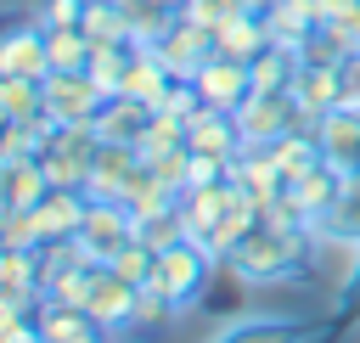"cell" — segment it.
I'll return each instance as SVG.
<instances>
[{
  "instance_id": "1",
  "label": "cell",
  "mask_w": 360,
  "mask_h": 343,
  "mask_svg": "<svg viewBox=\"0 0 360 343\" xmlns=\"http://www.w3.org/2000/svg\"><path fill=\"white\" fill-rule=\"evenodd\" d=\"M231 276H242L248 287H270V281H298L315 270V231H281V225H253L236 247H231Z\"/></svg>"
},
{
  "instance_id": "2",
  "label": "cell",
  "mask_w": 360,
  "mask_h": 343,
  "mask_svg": "<svg viewBox=\"0 0 360 343\" xmlns=\"http://www.w3.org/2000/svg\"><path fill=\"white\" fill-rule=\"evenodd\" d=\"M214 270H219V259L202 247V242H174V247H163L158 253V270H152V287L158 292H169L174 304H180V315L186 309H197L202 304V292H208V281H214Z\"/></svg>"
},
{
  "instance_id": "3",
  "label": "cell",
  "mask_w": 360,
  "mask_h": 343,
  "mask_svg": "<svg viewBox=\"0 0 360 343\" xmlns=\"http://www.w3.org/2000/svg\"><path fill=\"white\" fill-rule=\"evenodd\" d=\"M298 118H304V107H298V96L287 90V96H248L242 107H236V124H242V141L248 146H276L287 129H298Z\"/></svg>"
},
{
  "instance_id": "4",
  "label": "cell",
  "mask_w": 360,
  "mask_h": 343,
  "mask_svg": "<svg viewBox=\"0 0 360 343\" xmlns=\"http://www.w3.org/2000/svg\"><path fill=\"white\" fill-rule=\"evenodd\" d=\"M158 56L169 62V73H174V79H197V67L219 56V39H214V28H208V22H191V17L180 11V17L169 22V34L158 39Z\"/></svg>"
},
{
  "instance_id": "5",
  "label": "cell",
  "mask_w": 360,
  "mask_h": 343,
  "mask_svg": "<svg viewBox=\"0 0 360 343\" xmlns=\"http://www.w3.org/2000/svg\"><path fill=\"white\" fill-rule=\"evenodd\" d=\"M45 107L62 124H96V112L107 107V96L96 90V79L84 67H56V73H45Z\"/></svg>"
},
{
  "instance_id": "6",
  "label": "cell",
  "mask_w": 360,
  "mask_h": 343,
  "mask_svg": "<svg viewBox=\"0 0 360 343\" xmlns=\"http://www.w3.org/2000/svg\"><path fill=\"white\" fill-rule=\"evenodd\" d=\"M79 242H84V247H90L101 264H112V253H118L124 242H135V214H129V202H107V197H90Z\"/></svg>"
},
{
  "instance_id": "7",
  "label": "cell",
  "mask_w": 360,
  "mask_h": 343,
  "mask_svg": "<svg viewBox=\"0 0 360 343\" xmlns=\"http://www.w3.org/2000/svg\"><path fill=\"white\" fill-rule=\"evenodd\" d=\"M197 96H202V107H219V112H236L248 96H253V73H248V62H236V56H214V62H202L197 67Z\"/></svg>"
},
{
  "instance_id": "8",
  "label": "cell",
  "mask_w": 360,
  "mask_h": 343,
  "mask_svg": "<svg viewBox=\"0 0 360 343\" xmlns=\"http://www.w3.org/2000/svg\"><path fill=\"white\" fill-rule=\"evenodd\" d=\"M84 208H90V197H84L79 186H51V191L28 208L39 247H45V242H62V236H79V231H84Z\"/></svg>"
},
{
  "instance_id": "9",
  "label": "cell",
  "mask_w": 360,
  "mask_h": 343,
  "mask_svg": "<svg viewBox=\"0 0 360 343\" xmlns=\"http://www.w3.org/2000/svg\"><path fill=\"white\" fill-rule=\"evenodd\" d=\"M141 169V152L135 146H118V141H101L96 157H90V174H84V197H107V202H124L129 180Z\"/></svg>"
},
{
  "instance_id": "10",
  "label": "cell",
  "mask_w": 360,
  "mask_h": 343,
  "mask_svg": "<svg viewBox=\"0 0 360 343\" xmlns=\"http://www.w3.org/2000/svg\"><path fill=\"white\" fill-rule=\"evenodd\" d=\"M135 281H124L112 264H101L96 270V287H90V321L101 326V332H129V321H135Z\"/></svg>"
},
{
  "instance_id": "11",
  "label": "cell",
  "mask_w": 360,
  "mask_h": 343,
  "mask_svg": "<svg viewBox=\"0 0 360 343\" xmlns=\"http://www.w3.org/2000/svg\"><path fill=\"white\" fill-rule=\"evenodd\" d=\"M0 73H28L45 79L51 73V51H45V28L39 22H11L0 39Z\"/></svg>"
},
{
  "instance_id": "12",
  "label": "cell",
  "mask_w": 360,
  "mask_h": 343,
  "mask_svg": "<svg viewBox=\"0 0 360 343\" xmlns=\"http://www.w3.org/2000/svg\"><path fill=\"white\" fill-rule=\"evenodd\" d=\"M292 191L304 197V208L315 214V231H321V225L332 219V208L343 202V191H349V169H338L332 157H321L304 180H292Z\"/></svg>"
},
{
  "instance_id": "13",
  "label": "cell",
  "mask_w": 360,
  "mask_h": 343,
  "mask_svg": "<svg viewBox=\"0 0 360 343\" xmlns=\"http://www.w3.org/2000/svg\"><path fill=\"white\" fill-rule=\"evenodd\" d=\"M225 202H231V180L186 186V191H180V225H186V236L208 247V231H214V219L225 214Z\"/></svg>"
},
{
  "instance_id": "14",
  "label": "cell",
  "mask_w": 360,
  "mask_h": 343,
  "mask_svg": "<svg viewBox=\"0 0 360 343\" xmlns=\"http://www.w3.org/2000/svg\"><path fill=\"white\" fill-rule=\"evenodd\" d=\"M253 225H259V197H253V191H242V186L231 180V202H225V214H219V219H214V231H208V253L225 264V259H231V247H236Z\"/></svg>"
},
{
  "instance_id": "15",
  "label": "cell",
  "mask_w": 360,
  "mask_h": 343,
  "mask_svg": "<svg viewBox=\"0 0 360 343\" xmlns=\"http://www.w3.org/2000/svg\"><path fill=\"white\" fill-rule=\"evenodd\" d=\"M321 152L338 163V169H349V174H360V107H332V112H321Z\"/></svg>"
},
{
  "instance_id": "16",
  "label": "cell",
  "mask_w": 360,
  "mask_h": 343,
  "mask_svg": "<svg viewBox=\"0 0 360 343\" xmlns=\"http://www.w3.org/2000/svg\"><path fill=\"white\" fill-rule=\"evenodd\" d=\"M292 96H298L304 112H332V107H343V67H332V62H304L298 79H292Z\"/></svg>"
},
{
  "instance_id": "17",
  "label": "cell",
  "mask_w": 360,
  "mask_h": 343,
  "mask_svg": "<svg viewBox=\"0 0 360 343\" xmlns=\"http://www.w3.org/2000/svg\"><path fill=\"white\" fill-rule=\"evenodd\" d=\"M152 124V107L135 101V96H107V107L96 112V135L101 141H118V146H135Z\"/></svg>"
},
{
  "instance_id": "18",
  "label": "cell",
  "mask_w": 360,
  "mask_h": 343,
  "mask_svg": "<svg viewBox=\"0 0 360 343\" xmlns=\"http://www.w3.org/2000/svg\"><path fill=\"white\" fill-rule=\"evenodd\" d=\"M231 180H236L242 191H253L259 202H264V197H276V191L287 186V174H281V163H276V152H270V146H242V152L231 157Z\"/></svg>"
},
{
  "instance_id": "19",
  "label": "cell",
  "mask_w": 360,
  "mask_h": 343,
  "mask_svg": "<svg viewBox=\"0 0 360 343\" xmlns=\"http://www.w3.org/2000/svg\"><path fill=\"white\" fill-rule=\"evenodd\" d=\"M208 343H309V326L287 321V315H248V321L214 332Z\"/></svg>"
},
{
  "instance_id": "20",
  "label": "cell",
  "mask_w": 360,
  "mask_h": 343,
  "mask_svg": "<svg viewBox=\"0 0 360 343\" xmlns=\"http://www.w3.org/2000/svg\"><path fill=\"white\" fill-rule=\"evenodd\" d=\"M45 191H51V174H45L39 157L0 163V208H34Z\"/></svg>"
},
{
  "instance_id": "21",
  "label": "cell",
  "mask_w": 360,
  "mask_h": 343,
  "mask_svg": "<svg viewBox=\"0 0 360 343\" xmlns=\"http://www.w3.org/2000/svg\"><path fill=\"white\" fill-rule=\"evenodd\" d=\"M174 84V73H169V62L158 56V45H135V56H129V73H124V90L118 96H135V101H158L163 90Z\"/></svg>"
},
{
  "instance_id": "22",
  "label": "cell",
  "mask_w": 360,
  "mask_h": 343,
  "mask_svg": "<svg viewBox=\"0 0 360 343\" xmlns=\"http://www.w3.org/2000/svg\"><path fill=\"white\" fill-rule=\"evenodd\" d=\"M214 39H219V51H225V56L253 62V56L270 45V22H264V17H253V11H231V17L214 28Z\"/></svg>"
},
{
  "instance_id": "23",
  "label": "cell",
  "mask_w": 360,
  "mask_h": 343,
  "mask_svg": "<svg viewBox=\"0 0 360 343\" xmlns=\"http://www.w3.org/2000/svg\"><path fill=\"white\" fill-rule=\"evenodd\" d=\"M298 67H304V62H298V51H287V45H264V51L248 62L259 96H287L292 79H298Z\"/></svg>"
},
{
  "instance_id": "24",
  "label": "cell",
  "mask_w": 360,
  "mask_h": 343,
  "mask_svg": "<svg viewBox=\"0 0 360 343\" xmlns=\"http://www.w3.org/2000/svg\"><path fill=\"white\" fill-rule=\"evenodd\" d=\"M34 321H39L45 343H79V337L96 326V321H90V309H79V304H62V298H39Z\"/></svg>"
},
{
  "instance_id": "25",
  "label": "cell",
  "mask_w": 360,
  "mask_h": 343,
  "mask_svg": "<svg viewBox=\"0 0 360 343\" xmlns=\"http://www.w3.org/2000/svg\"><path fill=\"white\" fill-rule=\"evenodd\" d=\"M96 45H135V22L118 0H90L84 6V22H79Z\"/></svg>"
},
{
  "instance_id": "26",
  "label": "cell",
  "mask_w": 360,
  "mask_h": 343,
  "mask_svg": "<svg viewBox=\"0 0 360 343\" xmlns=\"http://www.w3.org/2000/svg\"><path fill=\"white\" fill-rule=\"evenodd\" d=\"M270 152H276V163H281L287 186H292V180H304V174H309V169H315V163L326 157V152H321V135H315V129H287V135H281V141H276Z\"/></svg>"
},
{
  "instance_id": "27",
  "label": "cell",
  "mask_w": 360,
  "mask_h": 343,
  "mask_svg": "<svg viewBox=\"0 0 360 343\" xmlns=\"http://www.w3.org/2000/svg\"><path fill=\"white\" fill-rule=\"evenodd\" d=\"M0 292H28L34 304L45 298V287H39V247H0Z\"/></svg>"
},
{
  "instance_id": "28",
  "label": "cell",
  "mask_w": 360,
  "mask_h": 343,
  "mask_svg": "<svg viewBox=\"0 0 360 343\" xmlns=\"http://www.w3.org/2000/svg\"><path fill=\"white\" fill-rule=\"evenodd\" d=\"M39 107H45V79L0 73V124H6V118H34Z\"/></svg>"
},
{
  "instance_id": "29",
  "label": "cell",
  "mask_w": 360,
  "mask_h": 343,
  "mask_svg": "<svg viewBox=\"0 0 360 343\" xmlns=\"http://www.w3.org/2000/svg\"><path fill=\"white\" fill-rule=\"evenodd\" d=\"M45 51H51V73L56 67H90L96 56V39L73 22V28H45Z\"/></svg>"
},
{
  "instance_id": "30",
  "label": "cell",
  "mask_w": 360,
  "mask_h": 343,
  "mask_svg": "<svg viewBox=\"0 0 360 343\" xmlns=\"http://www.w3.org/2000/svg\"><path fill=\"white\" fill-rule=\"evenodd\" d=\"M124 202H129V214H135V219H146V214L174 208V202H180V191H169V186L141 163V169H135V180H129V191H124Z\"/></svg>"
},
{
  "instance_id": "31",
  "label": "cell",
  "mask_w": 360,
  "mask_h": 343,
  "mask_svg": "<svg viewBox=\"0 0 360 343\" xmlns=\"http://www.w3.org/2000/svg\"><path fill=\"white\" fill-rule=\"evenodd\" d=\"M129 56H135V45H96V56H90V79H96V90L101 96H118L124 90V73H129Z\"/></svg>"
},
{
  "instance_id": "32",
  "label": "cell",
  "mask_w": 360,
  "mask_h": 343,
  "mask_svg": "<svg viewBox=\"0 0 360 343\" xmlns=\"http://www.w3.org/2000/svg\"><path fill=\"white\" fill-rule=\"evenodd\" d=\"M169 321H180V304L146 281V287L135 292V321H129V332H163Z\"/></svg>"
},
{
  "instance_id": "33",
  "label": "cell",
  "mask_w": 360,
  "mask_h": 343,
  "mask_svg": "<svg viewBox=\"0 0 360 343\" xmlns=\"http://www.w3.org/2000/svg\"><path fill=\"white\" fill-rule=\"evenodd\" d=\"M135 242H146V247H174V242H186V225H180V202L174 208H163V214H146V219H135Z\"/></svg>"
},
{
  "instance_id": "34",
  "label": "cell",
  "mask_w": 360,
  "mask_h": 343,
  "mask_svg": "<svg viewBox=\"0 0 360 343\" xmlns=\"http://www.w3.org/2000/svg\"><path fill=\"white\" fill-rule=\"evenodd\" d=\"M169 191H186L191 186V146H169V152H152V157H141Z\"/></svg>"
},
{
  "instance_id": "35",
  "label": "cell",
  "mask_w": 360,
  "mask_h": 343,
  "mask_svg": "<svg viewBox=\"0 0 360 343\" xmlns=\"http://www.w3.org/2000/svg\"><path fill=\"white\" fill-rule=\"evenodd\" d=\"M169 146H191V141H186V118H163V112H152V124H146V135L135 141V152L152 157V152H169Z\"/></svg>"
},
{
  "instance_id": "36",
  "label": "cell",
  "mask_w": 360,
  "mask_h": 343,
  "mask_svg": "<svg viewBox=\"0 0 360 343\" xmlns=\"http://www.w3.org/2000/svg\"><path fill=\"white\" fill-rule=\"evenodd\" d=\"M152 112H163V118H186V124H191V118L202 112V96H197V84H191V79H174V84L152 101Z\"/></svg>"
},
{
  "instance_id": "37",
  "label": "cell",
  "mask_w": 360,
  "mask_h": 343,
  "mask_svg": "<svg viewBox=\"0 0 360 343\" xmlns=\"http://www.w3.org/2000/svg\"><path fill=\"white\" fill-rule=\"evenodd\" d=\"M0 247H39L28 208H0Z\"/></svg>"
},
{
  "instance_id": "38",
  "label": "cell",
  "mask_w": 360,
  "mask_h": 343,
  "mask_svg": "<svg viewBox=\"0 0 360 343\" xmlns=\"http://www.w3.org/2000/svg\"><path fill=\"white\" fill-rule=\"evenodd\" d=\"M321 231H343V236H360V174H349V191H343V202L332 208V219H326Z\"/></svg>"
},
{
  "instance_id": "39",
  "label": "cell",
  "mask_w": 360,
  "mask_h": 343,
  "mask_svg": "<svg viewBox=\"0 0 360 343\" xmlns=\"http://www.w3.org/2000/svg\"><path fill=\"white\" fill-rule=\"evenodd\" d=\"M84 6L90 0H45L34 17H39V28H73V22H84Z\"/></svg>"
},
{
  "instance_id": "40",
  "label": "cell",
  "mask_w": 360,
  "mask_h": 343,
  "mask_svg": "<svg viewBox=\"0 0 360 343\" xmlns=\"http://www.w3.org/2000/svg\"><path fill=\"white\" fill-rule=\"evenodd\" d=\"M180 11H186L191 22H208V28H219V22H225L231 11H242V6H236V0H186Z\"/></svg>"
},
{
  "instance_id": "41",
  "label": "cell",
  "mask_w": 360,
  "mask_h": 343,
  "mask_svg": "<svg viewBox=\"0 0 360 343\" xmlns=\"http://www.w3.org/2000/svg\"><path fill=\"white\" fill-rule=\"evenodd\" d=\"M236 6H242V11H253V17H264V11L276 6V0H236Z\"/></svg>"
},
{
  "instance_id": "42",
  "label": "cell",
  "mask_w": 360,
  "mask_h": 343,
  "mask_svg": "<svg viewBox=\"0 0 360 343\" xmlns=\"http://www.w3.org/2000/svg\"><path fill=\"white\" fill-rule=\"evenodd\" d=\"M79 343H112V332H101V326H90V332H84Z\"/></svg>"
},
{
  "instance_id": "43",
  "label": "cell",
  "mask_w": 360,
  "mask_h": 343,
  "mask_svg": "<svg viewBox=\"0 0 360 343\" xmlns=\"http://www.w3.org/2000/svg\"><path fill=\"white\" fill-rule=\"evenodd\" d=\"M354 51H360V17H354Z\"/></svg>"
}]
</instances>
